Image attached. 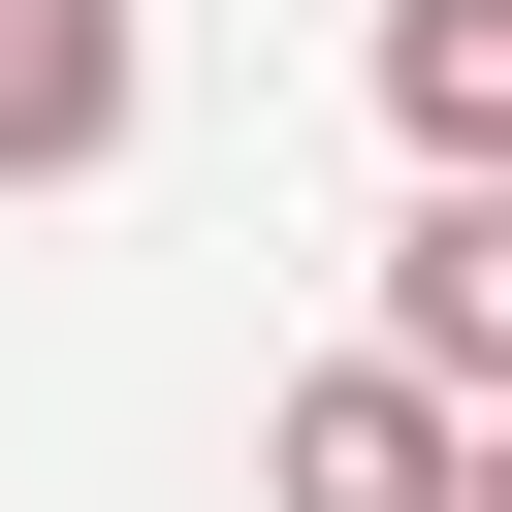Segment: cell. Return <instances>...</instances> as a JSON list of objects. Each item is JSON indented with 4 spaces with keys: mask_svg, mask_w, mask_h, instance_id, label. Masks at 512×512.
I'll list each match as a JSON object with an SVG mask.
<instances>
[{
    "mask_svg": "<svg viewBox=\"0 0 512 512\" xmlns=\"http://www.w3.org/2000/svg\"><path fill=\"white\" fill-rule=\"evenodd\" d=\"M256 480H288V512H480V384H448V352H320V384L256 416Z\"/></svg>",
    "mask_w": 512,
    "mask_h": 512,
    "instance_id": "cell-1",
    "label": "cell"
},
{
    "mask_svg": "<svg viewBox=\"0 0 512 512\" xmlns=\"http://www.w3.org/2000/svg\"><path fill=\"white\" fill-rule=\"evenodd\" d=\"M384 352H448V384L512 416V160H448V192L384 224Z\"/></svg>",
    "mask_w": 512,
    "mask_h": 512,
    "instance_id": "cell-2",
    "label": "cell"
},
{
    "mask_svg": "<svg viewBox=\"0 0 512 512\" xmlns=\"http://www.w3.org/2000/svg\"><path fill=\"white\" fill-rule=\"evenodd\" d=\"M128 160V0H0V192H96Z\"/></svg>",
    "mask_w": 512,
    "mask_h": 512,
    "instance_id": "cell-3",
    "label": "cell"
},
{
    "mask_svg": "<svg viewBox=\"0 0 512 512\" xmlns=\"http://www.w3.org/2000/svg\"><path fill=\"white\" fill-rule=\"evenodd\" d=\"M384 128L416 160H512V0H384Z\"/></svg>",
    "mask_w": 512,
    "mask_h": 512,
    "instance_id": "cell-4",
    "label": "cell"
},
{
    "mask_svg": "<svg viewBox=\"0 0 512 512\" xmlns=\"http://www.w3.org/2000/svg\"><path fill=\"white\" fill-rule=\"evenodd\" d=\"M480 512H512V416H480Z\"/></svg>",
    "mask_w": 512,
    "mask_h": 512,
    "instance_id": "cell-5",
    "label": "cell"
}]
</instances>
